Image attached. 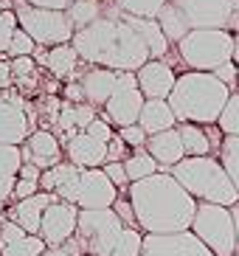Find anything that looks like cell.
<instances>
[{
  "mask_svg": "<svg viewBox=\"0 0 239 256\" xmlns=\"http://www.w3.org/2000/svg\"><path fill=\"white\" fill-rule=\"evenodd\" d=\"M70 42L88 65H102L112 70H138L152 60L146 40L132 26L127 12L116 6V0L98 20L84 28H76Z\"/></svg>",
  "mask_w": 239,
  "mask_h": 256,
  "instance_id": "6da1fadb",
  "label": "cell"
},
{
  "mask_svg": "<svg viewBox=\"0 0 239 256\" xmlns=\"http://www.w3.org/2000/svg\"><path fill=\"white\" fill-rule=\"evenodd\" d=\"M127 194L144 234L192 231L200 200L188 194L172 172H155L144 180H132Z\"/></svg>",
  "mask_w": 239,
  "mask_h": 256,
  "instance_id": "7a4b0ae2",
  "label": "cell"
},
{
  "mask_svg": "<svg viewBox=\"0 0 239 256\" xmlns=\"http://www.w3.org/2000/svg\"><path fill=\"white\" fill-rule=\"evenodd\" d=\"M65 248L79 256H141L144 231L130 228L116 208H82Z\"/></svg>",
  "mask_w": 239,
  "mask_h": 256,
  "instance_id": "3957f363",
  "label": "cell"
},
{
  "mask_svg": "<svg viewBox=\"0 0 239 256\" xmlns=\"http://www.w3.org/2000/svg\"><path fill=\"white\" fill-rule=\"evenodd\" d=\"M231 98V88L208 70H186L178 76L174 90L169 93L178 121L192 124H217L225 104Z\"/></svg>",
  "mask_w": 239,
  "mask_h": 256,
  "instance_id": "277c9868",
  "label": "cell"
},
{
  "mask_svg": "<svg viewBox=\"0 0 239 256\" xmlns=\"http://www.w3.org/2000/svg\"><path fill=\"white\" fill-rule=\"evenodd\" d=\"M169 172L200 203H220V206H228V208L234 203H239L236 186H234L231 174L225 172V166L220 164L217 155H186Z\"/></svg>",
  "mask_w": 239,
  "mask_h": 256,
  "instance_id": "5b68a950",
  "label": "cell"
},
{
  "mask_svg": "<svg viewBox=\"0 0 239 256\" xmlns=\"http://www.w3.org/2000/svg\"><path fill=\"white\" fill-rule=\"evenodd\" d=\"M186 70H214L234 60V34L228 28H192L178 42Z\"/></svg>",
  "mask_w": 239,
  "mask_h": 256,
  "instance_id": "8992f818",
  "label": "cell"
},
{
  "mask_svg": "<svg viewBox=\"0 0 239 256\" xmlns=\"http://www.w3.org/2000/svg\"><path fill=\"white\" fill-rule=\"evenodd\" d=\"M12 8L17 12L20 28L28 31L37 46L45 48L65 46L76 34V26L68 14V8H42V6H31L26 0H12Z\"/></svg>",
  "mask_w": 239,
  "mask_h": 256,
  "instance_id": "52a82bcc",
  "label": "cell"
},
{
  "mask_svg": "<svg viewBox=\"0 0 239 256\" xmlns=\"http://www.w3.org/2000/svg\"><path fill=\"white\" fill-rule=\"evenodd\" d=\"M54 194L60 197V200L79 206V208H112V203L118 200L121 192L107 178V172L102 166H96V169L74 166V172L68 174V180Z\"/></svg>",
  "mask_w": 239,
  "mask_h": 256,
  "instance_id": "ba28073f",
  "label": "cell"
},
{
  "mask_svg": "<svg viewBox=\"0 0 239 256\" xmlns=\"http://www.w3.org/2000/svg\"><path fill=\"white\" fill-rule=\"evenodd\" d=\"M192 231L217 256H236V226H234V214L228 206L197 203Z\"/></svg>",
  "mask_w": 239,
  "mask_h": 256,
  "instance_id": "9c48e42d",
  "label": "cell"
},
{
  "mask_svg": "<svg viewBox=\"0 0 239 256\" xmlns=\"http://www.w3.org/2000/svg\"><path fill=\"white\" fill-rule=\"evenodd\" d=\"M37 110L17 88H0V144L20 146L34 132Z\"/></svg>",
  "mask_w": 239,
  "mask_h": 256,
  "instance_id": "30bf717a",
  "label": "cell"
},
{
  "mask_svg": "<svg viewBox=\"0 0 239 256\" xmlns=\"http://www.w3.org/2000/svg\"><path fill=\"white\" fill-rule=\"evenodd\" d=\"M144 102H146V96H144L141 88H138L135 70H118V84H116L112 96L107 98V104L102 107V116H104L116 130L130 127V124H138Z\"/></svg>",
  "mask_w": 239,
  "mask_h": 256,
  "instance_id": "8fae6325",
  "label": "cell"
},
{
  "mask_svg": "<svg viewBox=\"0 0 239 256\" xmlns=\"http://www.w3.org/2000/svg\"><path fill=\"white\" fill-rule=\"evenodd\" d=\"M141 256H217L194 231L144 234Z\"/></svg>",
  "mask_w": 239,
  "mask_h": 256,
  "instance_id": "7c38bea8",
  "label": "cell"
},
{
  "mask_svg": "<svg viewBox=\"0 0 239 256\" xmlns=\"http://www.w3.org/2000/svg\"><path fill=\"white\" fill-rule=\"evenodd\" d=\"M183 12L188 28H228L234 12H239V0H172Z\"/></svg>",
  "mask_w": 239,
  "mask_h": 256,
  "instance_id": "4fadbf2b",
  "label": "cell"
},
{
  "mask_svg": "<svg viewBox=\"0 0 239 256\" xmlns=\"http://www.w3.org/2000/svg\"><path fill=\"white\" fill-rule=\"evenodd\" d=\"M79 206L68 203V200H54L42 214V226H40V236L45 240L48 248H60L65 245L70 236L76 234V226H79Z\"/></svg>",
  "mask_w": 239,
  "mask_h": 256,
  "instance_id": "5bb4252c",
  "label": "cell"
},
{
  "mask_svg": "<svg viewBox=\"0 0 239 256\" xmlns=\"http://www.w3.org/2000/svg\"><path fill=\"white\" fill-rule=\"evenodd\" d=\"M20 152H22V160H26V164L40 166L42 172L65 160V146H62V141L56 138L54 130H45V127L34 130V132L20 144Z\"/></svg>",
  "mask_w": 239,
  "mask_h": 256,
  "instance_id": "9a60e30c",
  "label": "cell"
},
{
  "mask_svg": "<svg viewBox=\"0 0 239 256\" xmlns=\"http://www.w3.org/2000/svg\"><path fill=\"white\" fill-rule=\"evenodd\" d=\"M62 146H65V158L70 164L82 166V169H96V166L107 164V146H110V141H102L90 130H79Z\"/></svg>",
  "mask_w": 239,
  "mask_h": 256,
  "instance_id": "2e32d148",
  "label": "cell"
},
{
  "mask_svg": "<svg viewBox=\"0 0 239 256\" xmlns=\"http://www.w3.org/2000/svg\"><path fill=\"white\" fill-rule=\"evenodd\" d=\"M48 250L40 234H28L14 220H0V256H42Z\"/></svg>",
  "mask_w": 239,
  "mask_h": 256,
  "instance_id": "e0dca14e",
  "label": "cell"
},
{
  "mask_svg": "<svg viewBox=\"0 0 239 256\" xmlns=\"http://www.w3.org/2000/svg\"><path fill=\"white\" fill-rule=\"evenodd\" d=\"M135 76H138V88L146 98H169V93L174 90V82H178V74L166 60H150L135 70Z\"/></svg>",
  "mask_w": 239,
  "mask_h": 256,
  "instance_id": "ac0fdd59",
  "label": "cell"
},
{
  "mask_svg": "<svg viewBox=\"0 0 239 256\" xmlns=\"http://www.w3.org/2000/svg\"><path fill=\"white\" fill-rule=\"evenodd\" d=\"M98 118V107L88 104V102H65L62 98L60 116H56V124H54V132L62 144L70 136H76L79 130H88L93 121Z\"/></svg>",
  "mask_w": 239,
  "mask_h": 256,
  "instance_id": "d6986e66",
  "label": "cell"
},
{
  "mask_svg": "<svg viewBox=\"0 0 239 256\" xmlns=\"http://www.w3.org/2000/svg\"><path fill=\"white\" fill-rule=\"evenodd\" d=\"M56 200L54 192H37V194L26 197V200H14V206L6 208V217L14 220L20 228H26L28 234H40V226H42V214L45 208Z\"/></svg>",
  "mask_w": 239,
  "mask_h": 256,
  "instance_id": "ffe728a7",
  "label": "cell"
},
{
  "mask_svg": "<svg viewBox=\"0 0 239 256\" xmlns=\"http://www.w3.org/2000/svg\"><path fill=\"white\" fill-rule=\"evenodd\" d=\"M79 84H82V90H84V102L102 110L107 104V98L112 96L116 84H118V70L102 68V65H90L82 74Z\"/></svg>",
  "mask_w": 239,
  "mask_h": 256,
  "instance_id": "44dd1931",
  "label": "cell"
},
{
  "mask_svg": "<svg viewBox=\"0 0 239 256\" xmlns=\"http://www.w3.org/2000/svg\"><path fill=\"white\" fill-rule=\"evenodd\" d=\"M146 150L150 155L160 164V172H169L174 164L186 158V146H183V138H180V130H164V132H155V136L146 138Z\"/></svg>",
  "mask_w": 239,
  "mask_h": 256,
  "instance_id": "7402d4cb",
  "label": "cell"
},
{
  "mask_svg": "<svg viewBox=\"0 0 239 256\" xmlns=\"http://www.w3.org/2000/svg\"><path fill=\"white\" fill-rule=\"evenodd\" d=\"M82 56H79V51L74 48V42H65V46H54L48 48V54H45V68L51 70L56 79H62V82H76V79H82L84 70L82 68Z\"/></svg>",
  "mask_w": 239,
  "mask_h": 256,
  "instance_id": "603a6c76",
  "label": "cell"
},
{
  "mask_svg": "<svg viewBox=\"0 0 239 256\" xmlns=\"http://www.w3.org/2000/svg\"><path fill=\"white\" fill-rule=\"evenodd\" d=\"M22 166V152L14 144H0V208H6V203L14 194V183L20 178Z\"/></svg>",
  "mask_w": 239,
  "mask_h": 256,
  "instance_id": "cb8c5ba5",
  "label": "cell"
},
{
  "mask_svg": "<svg viewBox=\"0 0 239 256\" xmlns=\"http://www.w3.org/2000/svg\"><path fill=\"white\" fill-rule=\"evenodd\" d=\"M138 124L146 130V136H155V132L178 127L180 121H178V116H174L172 104H169V98H146Z\"/></svg>",
  "mask_w": 239,
  "mask_h": 256,
  "instance_id": "d4e9b609",
  "label": "cell"
},
{
  "mask_svg": "<svg viewBox=\"0 0 239 256\" xmlns=\"http://www.w3.org/2000/svg\"><path fill=\"white\" fill-rule=\"evenodd\" d=\"M158 23H160V28H164V34L169 37V42H174L178 46L180 40L186 37L188 31V23H186V17H183V12H180L178 6H174L172 0L166 3L160 12H158Z\"/></svg>",
  "mask_w": 239,
  "mask_h": 256,
  "instance_id": "484cf974",
  "label": "cell"
},
{
  "mask_svg": "<svg viewBox=\"0 0 239 256\" xmlns=\"http://www.w3.org/2000/svg\"><path fill=\"white\" fill-rule=\"evenodd\" d=\"M178 130H180V138H183V146H186V155H214V146H211L202 124L180 121Z\"/></svg>",
  "mask_w": 239,
  "mask_h": 256,
  "instance_id": "4316f807",
  "label": "cell"
},
{
  "mask_svg": "<svg viewBox=\"0 0 239 256\" xmlns=\"http://www.w3.org/2000/svg\"><path fill=\"white\" fill-rule=\"evenodd\" d=\"M124 166H127L130 183H132V180H144V178H150V174L160 172V164H158V160L150 155V150H146V146H138V150L130 152L127 158H124Z\"/></svg>",
  "mask_w": 239,
  "mask_h": 256,
  "instance_id": "83f0119b",
  "label": "cell"
},
{
  "mask_svg": "<svg viewBox=\"0 0 239 256\" xmlns=\"http://www.w3.org/2000/svg\"><path fill=\"white\" fill-rule=\"evenodd\" d=\"M12 70H14V88L22 96L40 88L37 60H34V56H12Z\"/></svg>",
  "mask_w": 239,
  "mask_h": 256,
  "instance_id": "f1b7e54d",
  "label": "cell"
},
{
  "mask_svg": "<svg viewBox=\"0 0 239 256\" xmlns=\"http://www.w3.org/2000/svg\"><path fill=\"white\" fill-rule=\"evenodd\" d=\"M107 12L104 3H98V0H74L70 6H68V14H70V20H74L76 28H84V26H90L93 20H98V17Z\"/></svg>",
  "mask_w": 239,
  "mask_h": 256,
  "instance_id": "f546056e",
  "label": "cell"
},
{
  "mask_svg": "<svg viewBox=\"0 0 239 256\" xmlns=\"http://www.w3.org/2000/svg\"><path fill=\"white\" fill-rule=\"evenodd\" d=\"M217 158H220V164L225 166V172L231 174L234 186H236V192H239V136H225L222 138Z\"/></svg>",
  "mask_w": 239,
  "mask_h": 256,
  "instance_id": "4dcf8cb0",
  "label": "cell"
},
{
  "mask_svg": "<svg viewBox=\"0 0 239 256\" xmlns=\"http://www.w3.org/2000/svg\"><path fill=\"white\" fill-rule=\"evenodd\" d=\"M169 0H116V6L127 14L135 17H158V12L166 6Z\"/></svg>",
  "mask_w": 239,
  "mask_h": 256,
  "instance_id": "1f68e13d",
  "label": "cell"
},
{
  "mask_svg": "<svg viewBox=\"0 0 239 256\" xmlns=\"http://www.w3.org/2000/svg\"><path fill=\"white\" fill-rule=\"evenodd\" d=\"M217 124L225 136H239V90L231 93V98H228V104H225Z\"/></svg>",
  "mask_w": 239,
  "mask_h": 256,
  "instance_id": "d6a6232c",
  "label": "cell"
},
{
  "mask_svg": "<svg viewBox=\"0 0 239 256\" xmlns=\"http://www.w3.org/2000/svg\"><path fill=\"white\" fill-rule=\"evenodd\" d=\"M17 28H20V23H17L14 8H0V54H8V46H12V37Z\"/></svg>",
  "mask_w": 239,
  "mask_h": 256,
  "instance_id": "836d02e7",
  "label": "cell"
},
{
  "mask_svg": "<svg viewBox=\"0 0 239 256\" xmlns=\"http://www.w3.org/2000/svg\"><path fill=\"white\" fill-rule=\"evenodd\" d=\"M34 48H37V42L31 40L28 31L17 28L14 37H12V46H8V54H6V56H31V54H34Z\"/></svg>",
  "mask_w": 239,
  "mask_h": 256,
  "instance_id": "e575fe53",
  "label": "cell"
},
{
  "mask_svg": "<svg viewBox=\"0 0 239 256\" xmlns=\"http://www.w3.org/2000/svg\"><path fill=\"white\" fill-rule=\"evenodd\" d=\"M102 169H104L107 178H110L116 186H118V192H127V188H130V174H127V166H124V160H107Z\"/></svg>",
  "mask_w": 239,
  "mask_h": 256,
  "instance_id": "d590c367",
  "label": "cell"
},
{
  "mask_svg": "<svg viewBox=\"0 0 239 256\" xmlns=\"http://www.w3.org/2000/svg\"><path fill=\"white\" fill-rule=\"evenodd\" d=\"M112 208H116V214H118L124 222H127L130 228H138V217H135V208H132V200H130L127 192H121L118 200L112 203Z\"/></svg>",
  "mask_w": 239,
  "mask_h": 256,
  "instance_id": "8d00e7d4",
  "label": "cell"
},
{
  "mask_svg": "<svg viewBox=\"0 0 239 256\" xmlns=\"http://www.w3.org/2000/svg\"><path fill=\"white\" fill-rule=\"evenodd\" d=\"M124 141H127V146H132V150H138V146H146V130L141 127V124H130V127H121L116 130Z\"/></svg>",
  "mask_w": 239,
  "mask_h": 256,
  "instance_id": "74e56055",
  "label": "cell"
},
{
  "mask_svg": "<svg viewBox=\"0 0 239 256\" xmlns=\"http://www.w3.org/2000/svg\"><path fill=\"white\" fill-rule=\"evenodd\" d=\"M37 192H42V188H40V180L17 178V183H14V194H12V200H26V197L37 194Z\"/></svg>",
  "mask_w": 239,
  "mask_h": 256,
  "instance_id": "f35d334b",
  "label": "cell"
},
{
  "mask_svg": "<svg viewBox=\"0 0 239 256\" xmlns=\"http://www.w3.org/2000/svg\"><path fill=\"white\" fill-rule=\"evenodd\" d=\"M130 152H132V146H127V141L116 132L112 141H110V146H107V160H124Z\"/></svg>",
  "mask_w": 239,
  "mask_h": 256,
  "instance_id": "ab89813d",
  "label": "cell"
},
{
  "mask_svg": "<svg viewBox=\"0 0 239 256\" xmlns=\"http://www.w3.org/2000/svg\"><path fill=\"white\" fill-rule=\"evenodd\" d=\"M214 76H217V79H222L225 84H228V88H236V79H239V65L236 62H225V65H220L217 70H214Z\"/></svg>",
  "mask_w": 239,
  "mask_h": 256,
  "instance_id": "60d3db41",
  "label": "cell"
},
{
  "mask_svg": "<svg viewBox=\"0 0 239 256\" xmlns=\"http://www.w3.org/2000/svg\"><path fill=\"white\" fill-rule=\"evenodd\" d=\"M0 88H14V70H12V56H0Z\"/></svg>",
  "mask_w": 239,
  "mask_h": 256,
  "instance_id": "b9f144b4",
  "label": "cell"
},
{
  "mask_svg": "<svg viewBox=\"0 0 239 256\" xmlns=\"http://www.w3.org/2000/svg\"><path fill=\"white\" fill-rule=\"evenodd\" d=\"M62 96H65V102H84V90H82V84H79V79L76 82H65Z\"/></svg>",
  "mask_w": 239,
  "mask_h": 256,
  "instance_id": "7bdbcfd3",
  "label": "cell"
},
{
  "mask_svg": "<svg viewBox=\"0 0 239 256\" xmlns=\"http://www.w3.org/2000/svg\"><path fill=\"white\" fill-rule=\"evenodd\" d=\"M31 6H42V8H68L74 0H26Z\"/></svg>",
  "mask_w": 239,
  "mask_h": 256,
  "instance_id": "ee69618b",
  "label": "cell"
},
{
  "mask_svg": "<svg viewBox=\"0 0 239 256\" xmlns=\"http://www.w3.org/2000/svg\"><path fill=\"white\" fill-rule=\"evenodd\" d=\"M20 178H28V180H40V178H42V169H40V166H34V164H26V160H22V166H20Z\"/></svg>",
  "mask_w": 239,
  "mask_h": 256,
  "instance_id": "f6af8a7d",
  "label": "cell"
},
{
  "mask_svg": "<svg viewBox=\"0 0 239 256\" xmlns=\"http://www.w3.org/2000/svg\"><path fill=\"white\" fill-rule=\"evenodd\" d=\"M42 256H79V254H70V250H68L65 245H60V248H48Z\"/></svg>",
  "mask_w": 239,
  "mask_h": 256,
  "instance_id": "bcb514c9",
  "label": "cell"
},
{
  "mask_svg": "<svg viewBox=\"0 0 239 256\" xmlns=\"http://www.w3.org/2000/svg\"><path fill=\"white\" fill-rule=\"evenodd\" d=\"M231 214H234V226H236V256H239V203L231 206Z\"/></svg>",
  "mask_w": 239,
  "mask_h": 256,
  "instance_id": "7dc6e473",
  "label": "cell"
},
{
  "mask_svg": "<svg viewBox=\"0 0 239 256\" xmlns=\"http://www.w3.org/2000/svg\"><path fill=\"white\" fill-rule=\"evenodd\" d=\"M228 31H231V34H239V12L231 14V20H228Z\"/></svg>",
  "mask_w": 239,
  "mask_h": 256,
  "instance_id": "c3c4849f",
  "label": "cell"
},
{
  "mask_svg": "<svg viewBox=\"0 0 239 256\" xmlns=\"http://www.w3.org/2000/svg\"><path fill=\"white\" fill-rule=\"evenodd\" d=\"M234 62L239 65V34L234 37Z\"/></svg>",
  "mask_w": 239,
  "mask_h": 256,
  "instance_id": "681fc988",
  "label": "cell"
},
{
  "mask_svg": "<svg viewBox=\"0 0 239 256\" xmlns=\"http://www.w3.org/2000/svg\"><path fill=\"white\" fill-rule=\"evenodd\" d=\"M0 8H12V0H0Z\"/></svg>",
  "mask_w": 239,
  "mask_h": 256,
  "instance_id": "f907efd6",
  "label": "cell"
},
{
  "mask_svg": "<svg viewBox=\"0 0 239 256\" xmlns=\"http://www.w3.org/2000/svg\"><path fill=\"white\" fill-rule=\"evenodd\" d=\"M0 220H6V208H0Z\"/></svg>",
  "mask_w": 239,
  "mask_h": 256,
  "instance_id": "816d5d0a",
  "label": "cell"
},
{
  "mask_svg": "<svg viewBox=\"0 0 239 256\" xmlns=\"http://www.w3.org/2000/svg\"><path fill=\"white\" fill-rule=\"evenodd\" d=\"M236 88H239V79H236Z\"/></svg>",
  "mask_w": 239,
  "mask_h": 256,
  "instance_id": "f5cc1de1",
  "label": "cell"
}]
</instances>
